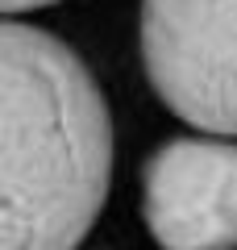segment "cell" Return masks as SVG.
Returning a JSON list of instances; mask_svg holds the SVG:
<instances>
[{"label":"cell","instance_id":"cell-1","mask_svg":"<svg viewBox=\"0 0 237 250\" xmlns=\"http://www.w3.org/2000/svg\"><path fill=\"white\" fill-rule=\"evenodd\" d=\"M4 71V246L75 250L113 184V117L88 62L50 29L9 17Z\"/></svg>","mask_w":237,"mask_h":250},{"label":"cell","instance_id":"cell-2","mask_svg":"<svg viewBox=\"0 0 237 250\" xmlns=\"http://www.w3.org/2000/svg\"><path fill=\"white\" fill-rule=\"evenodd\" d=\"M138 38L154 96L204 134L237 138V0H141Z\"/></svg>","mask_w":237,"mask_h":250},{"label":"cell","instance_id":"cell-3","mask_svg":"<svg viewBox=\"0 0 237 250\" xmlns=\"http://www.w3.org/2000/svg\"><path fill=\"white\" fill-rule=\"evenodd\" d=\"M141 221L162 250H237V142L167 138L141 167Z\"/></svg>","mask_w":237,"mask_h":250},{"label":"cell","instance_id":"cell-4","mask_svg":"<svg viewBox=\"0 0 237 250\" xmlns=\"http://www.w3.org/2000/svg\"><path fill=\"white\" fill-rule=\"evenodd\" d=\"M0 4H4V17H21V13L46 9V4H59V0H0Z\"/></svg>","mask_w":237,"mask_h":250}]
</instances>
